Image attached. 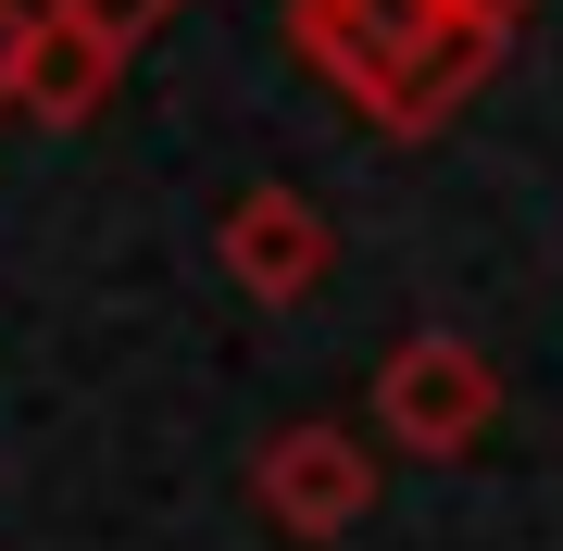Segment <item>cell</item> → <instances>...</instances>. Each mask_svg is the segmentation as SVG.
Segmentation results:
<instances>
[{
    "label": "cell",
    "mask_w": 563,
    "mask_h": 551,
    "mask_svg": "<svg viewBox=\"0 0 563 551\" xmlns=\"http://www.w3.org/2000/svg\"><path fill=\"white\" fill-rule=\"evenodd\" d=\"M51 0H0V113H25V63H38Z\"/></svg>",
    "instance_id": "7"
},
{
    "label": "cell",
    "mask_w": 563,
    "mask_h": 551,
    "mask_svg": "<svg viewBox=\"0 0 563 551\" xmlns=\"http://www.w3.org/2000/svg\"><path fill=\"white\" fill-rule=\"evenodd\" d=\"M539 0H288V51L313 63L376 139H439V125L501 76Z\"/></svg>",
    "instance_id": "1"
},
{
    "label": "cell",
    "mask_w": 563,
    "mask_h": 551,
    "mask_svg": "<svg viewBox=\"0 0 563 551\" xmlns=\"http://www.w3.org/2000/svg\"><path fill=\"white\" fill-rule=\"evenodd\" d=\"M213 264H225V288H251L263 313H288V301H313V288L339 276V225H325L301 188H239L225 225H213Z\"/></svg>",
    "instance_id": "4"
},
{
    "label": "cell",
    "mask_w": 563,
    "mask_h": 551,
    "mask_svg": "<svg viewBox=\"0 0 563 551\" xmlns=\"http://www.w3.org/2000/svg\"><path fill=\"white\" fill-rule=\"evenodd\" d=\"M113 76H125V51L51 13L38 25V63H25V125H88V113L113 101Z\"/></svg>",
    "instance_id": "5"
},
{
    "label": "cell",
    "mask_w": 563,
    "mask_h": 551,
    "mask_svg": "<svg viewBox=\"0 0 563 551\" xmlns=\"http://www.w3.org/2000/svg\"><path fill=\"white\" fill-rule=\"evenodd\" d=\"M251 514L276 539H351L376 514V451L351 427H276L251 451Z\"/></svg>",
    "instance_id": "3"
},
{
    "label": "cell",
    "mask_w": 563,
    "mask_h": 551,
    "mask_svg": "<svg viewBox=\"0 0 563 551\" xmlns=\"http://www.w3.org/2000/svg\"><path fill=\"white\" fill-rule=\"evenodd\" d=\"M51 13H63V25H88V38H113L125 63H139V38H151V25H176L188 0H51Z\"/></svg>",
    "instance_id": "6"
},
{
    "label": "cell",
    "mask_w": 563,
    "mask_h": 551,
    "mask_svg": "<svg viewBox=\"0 0 563 551\" xmlns=\"http://www.w3.org/2000/svg\"><path fill=\"white\" fill-rule=\"evenodd\" d=\"M376 427L413 464H463V451H488V427H501V364L476 339H451V327H413L376 364Z\"/></svg>",
    "instance_id": "2"
}]
</instances>
